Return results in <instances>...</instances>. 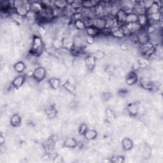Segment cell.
Returning a JSON list of instances; mask_svg holds the SVG:
<instances>
[{
  "label": "cell",
  "mask_w": 163,
  "mask_h": 163,
  "mask_svg": "<svg viewBox=\"0 0 163 163\" xmlns=\"http://www.w3.org/2000/svg\"><path fill=\"white\" fill-rule=\"evenodd\" d=\"M137 81H138V77H137L136 74L135 72H131L128 74L126 78V82L127 85H132L133 84H135V83H136Z\"/></svg>",
  "instance_id": "cell-16"
},
{
  "label": "cell",
  "mask_w": 163,
  "mask_h": 163,
  "mask_svg": "<svg viewBox=\"0 0 163 163\" xmlns=\"http://www.w3.org/2000/svg\"><path fill=\"white\" fill-rule=\"evenodd\" d=\"M0 139H1V143L3 144L4 142V139H5L2 136H1V137H0Z\"/></svg>",
  "instance_id": "cell-39"
},
{
  "label": "cell",
  "mask_w": 163,
  "mask_h": 163,
  "mask_svg": "<svg viewBox=\"0 0 163 163\" xmlns=\"http://www.w3.org/2000/svg\"><path fill=\"white\" fill-rule=\"evenodd\" d=\"M65 87L66 88V89H67L68 91L71 92H73L75 91V87L72 84L69 82H67L65 83Z\"/></svg>",
  "instance_id": "cell-34"
},
{
  "label": "cell",
  "mask_w": 163,
  "mask_h": 163,
  "mask_svg": "<svg viewBox=\"0 0 163 163\" xmlns=\"http://www.w3.org/2000/svg\"><path fill=\"white\" fill-rule=\"evenodd\" d=\"M46 72L43 67H38L33 70L32 75L34 79L37 82L42 81L46 77Z\"/></svg>",
  "instance_id": "cell-3"
},
{
  "label": "cell",
  "mask_w": 163,
  "mask_h": 163,
  "mask_svg": "<svg viewBox=\"0 0 163 163\" xmlns=\"http://www.w3.org/2000/svg\"><path fill=\"white\" fill-rule=\"evenodd\" d=\"M85 31L86 32L87 36H89V37H94V38L95 37L97 36L100 33V30H98L97 29H96V27H94V26H92L86 27Z\"/></svg>",
  "instance_id": "cell-14"
},
{
  "label": "cell",
  "mask_w": 163,
  "mask_h": 163,
  "mask_svg": "<svg viewBox=\"0 0 163 163\" xmlns=\"http://www.w3.org/2000/svg\"><path fill=\"white\" fill-rule=\"evenodd\" d=\"M106 115H107V118L108 121L110 122H113L114 119H115V115L113 112L109 108H107L106 110Z\"/></svg>",
  "instance_id": "cell-31"
},
{
  "label": "cell",
  "mask_w": 163,
  "mask_h": 163,
  "mask_svg": "<svg viewBox=\"0 0 163 163\" xmlns=\"http://www.w3.org/2000/svg\"><path fill=\"white\" fill-rule=\"evenodd\" d=\"M43 8V6L42 3L38 2H31V10L33 11L34 12L38 14L41 12Z\"/></svg>",
  "instance_id": "cell-11"
},
{
  "label": "cell",
  "mask_w": 163,
  "mask_h": 163,
  "mask_svg": "<svg viewBox=\"0 0 163 163\" xmlns=\"http://www.w3.org/2000/svg\"><path fill=\"white\" fill-rule=\"evenodd\" d=\"M10 17H11V19H12L16 23V24H19V25L22 24V23L24 22V18H25V17H22V16L19 15L17 13H16L15 11L11 13L10 15Z\"/></svg>",
  "instance_id": "cell-18"
},
{
  "label": "cell",
  "mask_w": 163,
  "mask_h": 163,
  "mask_svg": "<svg viewBox=\"0 0 163 163\" xmlns=\"http://www.w3.org/2000/svg\"><path fill=\"white\" fill-rule=\"evenodd\" d=\"M25 77L24 75H18V76L16 77L12 81V85L15 87V88H19V87H22V85L24 84L25 82Z\"/></svg>",
  "instance_id": "cell-10"
},
{
  "label": "cell",
  "mask_w": 163,
  "mask_h": 163,
  "mask_svg": "<svg viewBox=\"0 0 163 163\" xmlns=\"http://www.w3.org/2000/svg\"><path fill=\"white\" fill-rule=\"evenodd\" d=\"M93 56H94L96 59H101V58H103L104 56V53L101 51V50H98V51H96V52H94V54H92Z\"/></svg>",
  "instance_id": "cell-35"
},
{
  "label": "cell",
  "mask_w": 163,
  "mask_h": 163,
  "mask_svg": "<svg viewBox=\"0 0 163 163\" xmlns=\"http://www.w3.org/2000/svg\"><path fill=\"white\" fill-rule=\"evenodd\" d=\"M138 23L143 28L149 24L148 17L146 14L138 15Z\"/></svg>",
  "instance_id": "cell-19"
},
{
  "label": "cell",
  "mask_w": 163,
  "mask_h": 163,
  "mask_svg": "<svg viewBox=\"0 0 163 163\" xmlns=\"http://www.w3.org/2000/svg\"><path fill=\"white\" fill-rule=\"evenodd\" d=\"M88 130V127H87V126L85 124H82L79 128H78V132L80 134V135H84L85 133Z\"/></svg>",
  "instance_id": "cell-33"
},
{
  "label": "cell",
  "mask_w": 163,
  "mask_h": 163,
  "mask_svg": "<svg viewBox=\"0 0 163 163\" xmlns=\"http://www.w3.org/2000/svg\"><path fill=\"white\" fill-rule=\"evenodd\" d=\"M139 110V107L136 103L129 104L127 107V111L131 115H136L138 113Z\"/></svg>",
  "instance_id": "cell-12"
},
{
  "label": "cell",
  "mask_w": 163,
  "mask_h": 163,
  "mask_svg": "<svg viewBox=\"0 0 163 163\" xmlns=\"http://www.w3.org/2000/svg\"><path fill=\"white\" fill-rule=\"evenodd\" d=\"M38 33L39 34L40 37H43L46 34V30L45 29L44 27L43 26H39L38 29Z\"/></svg>",
  "instance_id": "cell-36"
},
{
  "label": "cell",
  "mask_w": 163,
  "mask_h": 163,
  "mask_svg": "<svg viewBox=\"0 0 163 163\" xmlns=\"http://www.w3.org/2000/svg\"><path fill=\"white\" fill-rule=\"evenodd\" d=\"M25 18H26L28 21H30L31 22H34L35 21H37L38 18V14H36L35 12H34L33 11L30 10V11H28V13Z\"/></svg>",
  "instance_id": "cell-29"
},
{
  "label": "cell",
  "mask_w": 163,
  "mask_h": 163,
  "mask_svg": "<svg viewBox=\"0 0 163 163\" xmlns=\"http://www.w3.org/2000/svg\"><path fill=\"white\" fill-rule=\"evenodd\" d=\"M126 26L127 28V30H129L131 34H136L139 31H140L142 27L139 25L138 22H133V23H127L126 24Z\"/></svg>",
  "instance_id": "cell-9"
},
{
  "label": "cell",
  "mask_w": 163,
  "mask_h": 163,
  "mask_svg": "<svg viewBox=\"0 0 163 163\" xmlns=\"http://www.w3.org/2000/svg\"><path fill=\"white\" fill-rule=\"evenodd\" d=\"M105 26V19L101 17H95L92 19V26H94L98 30L103 31L104 30Z\"/></svg>",
  "instance_id": "cell-5"
},
{
  "label": "cell",
  "mask_w": 163,
  "mask_h": 163,
  "mask_svg": "<svg viewBox=\"0 0 163 163\" xmlns=\"http://www.w3.org/2000/svg\"><path fill=\"white\" fill-rule=\"evenodd\" d=\"M68 6V3L65 0H57V1L54 2V7L60 9V10H65L67 8Z\"/></svg>",
  "instance_id": "cell-23"
},
{
  "label": "cell",
  "mask_w": 163,
  "mask_h": 163,
  "mask_svg": "<svg viewBox=\"0 0 163 163\" xmlns=\"http://www.w3.org/2000/svg\"><path fill=\"white\" fill-rule=\"evenodd\" d=\"M162 6L158 2L154 1L153 3L151 5L150 7L147 9L146 10V15H150V14H154L158 12H161L160 10H161Z\"/></svg>",
  "instance_id": "cell-6"
},
{
  "label": "cell",
  "mask_w": 163,
  "mask_h": 163,
  "mask_svg": "<svg viewBox=\"0 0 163 163\" xmlns=\"http://www.w3.org/2000/svg\"><path fill=\"white\" fill-rule=\"evenodd\" d=\"M44 47V44L42 37L40 36H34L33 40V44L31 47L32 54L38 56L42 53Z\"/></svg>",
  "instance_id": "cell-1"
},
{
  "label": "cell",
  "mask_w": 163,
  "mask_h": 163,
  "mask_svg": "<svg viewBox=\"0 0 163 163\" xmlns=\"http://www.w3.org/2000/svg\"><path fill=\"white\" fill-rule=\"evenodd\" d=\"M84 136L87 139H88V140H92V139H95L97 137V131L95 130L88 129L85 133Z\"/></svg>",
  "instance_id": "cell-22"
},
{
  "label": "cell",
  "mask_w": 163,
  "mask_h": 163,
  "mask_svg": "<svg viewBox=\"0 0 163 163\" xmlns=\"http://www.w3.org/2000/svg\"><path fill=\"white\" fill-rule=\"evenodd\" d=\"M63 47L66 49H72L74 46L73 41L71 39L65 38L62 40Z\"/></svg>",
  "instance_id": "cell-28"
},
{
  "label": "cell",
  "mask_w": 163,
  "mask_h": 163,
  "mask_svg": "<svg viewBox=\"0 0 163 163\" xmlns=\"http://www.w3.org/2000/svg\"><path fill=\"white\" fill-rule=\"evenodd\" d=\"M96 63V59L93 56L92 54L87 56L85 58V66L89 70H92V69L95 68Z\"/></svg>",
  "instance_id": "cell-8"
},
{
  "label": "cell",
  "mask_w": 163,
  "mask_h": 163,
  "mask_svg": "<svg viewBox=\"0 0 163 163\" xmlns=\"http://www.w3.org/2000/svg\"><path fill=\"white\" fill-rule=\"evenodd\" d=\"M127 12L123 8H120L117 14L115 15V18L117 19L120 26L126 24V19L127 17Z\"/></svg>",
  "instance_id": "cell-7"
},
{
  "label": "cell",
  "mask_w": 163,
  "mask_h": 163,
  "mask_svg": "<svg viewBox=\"0 0 163 163\" xmlns=\"http://www.w3.org/2000/svg\"><path fill=\"white\" fill-rule=\"evenodd\" d=\"M111 34L113 37L117 38V39L123 38L125 37L124 33H122V31L120 30V27H119V30H117L113 31L112 33H111Z\"/></svg>",
  "instance_id": "cell-32"
},
{
  "label": "cell",
  "mask_w": 163,
  "mask_h": 163,
  "mask_svg": "<svg viewBox=\"0 0 163 163\" xmlns=\"http://www.w3.org/2000/svg\"><path fill=\"white\" fill-rule=\"evenodd\" d=\"M122 146L124 150H129L133 147V142L131 139L128 138H125L122 141Z\"/></svg>",
  "instance_id": "cell-17"
},
{
  "label": "cell",
  "mask_w": 163,
  "mask_h": 163,
  "mask_svg": "<svg viewBox=\"0 0 163 163\" xmlns=\"http://www.w3.org/2000/svg\"><path fill=\"white\" fill-rule=\"evenodd\" d=\"M139 51L141 54L145 57H148L152 56L155 51V46L153 43L150 42H149L140 45L139 46Z\"/></svg>",
  "instance_id": "cell-2"
},
{
  "label": "cell",
  "mask_w": 163,
  "mask_h": 163,
  "mask_svg": "<svg viewBox=\"0 0 163 163\" xmlns=\"http://www.w3.org/2000/svg\"><path fill=\"white\" fill-rule=\"evenodd\" d=\"M49 84L52 88L57 89L60 87L61 82L59 78H56V77H52L49 80Z\"/></svg>",
  "instance_id": "cell-26"
},
{
  "label": "cell",
  "mask_w": 163,
  "mask_h": 163,
  "mask_svg": "<svg viewBox=\"0 0 163 163\" xmlns=\"http://www.w3.org/2000/svg\"><path fill=\"white\" fill-rule=\"evenodd\" d=\"M77 142L73 138H66L64 142V147L69 149L75 148L77 146Z\"/></svg>",
  "instance_id": "cell-15"
},
{
  "label": "cell",
  "mask_w": 163,
  "mask_h": 163,
  "mask_svg": "<svg viewBox=\"0 0 163 163\" xmlns=\"http://www.w3.org/2000/svg\"><path fill=\"white\" fill-rule=\"evenodd\" d=\"M74 26L78 30H84L85 31L86 29V25L85 24L84 21L82 19H77V20H75L74 21Z\"/></svg>",
  "instance_id": "cell-24"
},
{
  "label": "cell",
  "mask_w": 163,
  "mask_h": 163,
  "mask_svg": "<svg viewBox=\"0 0 163 163\" xmlns=\"http://www.w3.org/2000/svg\"><path fill=\"white\" fill-rule=\"evenodd\" d=\"M14 69L17 73H22L26 69V65L24 62L18 61L14 65Z\"/></svg>",
  "instance_id": "cell-25"
},
{
  "label": "cell",
  "mask_w": 163,
  "mask_h": 163,
  "mask_svg": "<svg viewBox=\"0 0 163 163\" xmlns=\"http://www.w3.org/2000/svg\"><path fill=\"white\" fill-rule=\"evenodd\" d=\"M52 46L56 50L61 49L62 47H63L62 40L59 39H55L53 42H52Z\"/></svg>",
  "instance_id": "cell-30"
},
{
  "label": "cell",
  "mask_w": 163,
  "mask_h": 163,
  "mask_svg": "<svg viewBox=\"0 0 163 163\" xmlns=\"http://www.w3.org/2000/svg\"><path fill=\"white\" fill-rule=\"evenodd\" d=\"M100 2L97 1H94V0H91V1H84L82 2V7L87 9L94 8Z\"/></svg>",
  "instance_id": "cell-21"
},
{
  "label": "cell",
  "mask_w": 163,
  "mask_h": 163,
  "mask_svg": "<svg viewBox=\"0 0 163 163\" xmlns=\"http://www.w3.org/2000/svg\"><path fill=\"white\" fill-rule=\"evenodd\" d=\"M86 42L89 44H92L94 42V38L89 37V36H87L86 37Z\"/></svg>",
  "instance_id": "cell-37"
},
{
  "label": "cell",
  "mask_w": 163,
  "mask_h": 163,
  "mask_svg": "<svg viewBox=\"0 0 163 163\" xmlns=\"http://www.w3.org/2000/svg\"><path fill=\"white\" fill-rule=\"evenodd\" d=\"M138 22V15L133 12H130L127 14L126 24L127 23H133Z\"/></svg>",
  "instance_id": "cell-27"
},
{
  "label": "cell",
  "mask_w": 163,
  "mask_h": 163,
  "mask_svg": "<svg viewBox=\"0 0 163 163\" xmlns=\"http://www.w3.org/2000/svg\"><path fill=\"white\" fill-rule=\"evenodd\" d=\"M139 82H140L141 85L145 89L150 90L152 89V88L154 87V85L152 83V82H151L148 78L146 77L142 78Z\"/></svg>",
  "instance_id": "cell-13"
},
{
  "label": "cell",
  "mask_w": 163,
  "mask_h": 163,
  "mask_svg": "<svg viewBox=\"0 0 163 163\" xmlns=\"http://www.w3.org/2000/svg\"><path fill=\"white\" fill-rule=\"evenodd\" d=\"M21 117L18 114H14L10 119V124L13 127H18L21 124Z\"/></svg>",
  "instance_id": "cell-20"
},
{
  "label": "cell",
  "mask_w": 163,
  "mask_h": 163,
  "mask_svg": "<svg viewBox=\"0 0 163 163\" xmlns=\"http://www.w3.org/2000/svg\"><path fill=\"white\" fill-rule=\"evenodd\" d=\"M136 40L140 43V45L146 43L150 42V36L148 31L143 30L142 29L136 33Z\"/></svg>",
  "instance_id": "cell-4"
},
{
  "label": "cell",
  "mask_w": 163,
  "mask_h": 163,
  "mask_svg": "<svg viewBox=\"0 0 163 163\" xmlns=\"http://www.w3.org/2000/svg\"><path fill=\"white\" fill-rule=\"evenodd\" d=\"M62 162H63L62 158L60 155H57L54 158V162H55V163H61Z\"/></svg>",
  "instance_id": "cell-38"
}]
</instances>
